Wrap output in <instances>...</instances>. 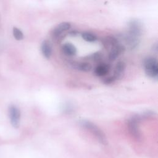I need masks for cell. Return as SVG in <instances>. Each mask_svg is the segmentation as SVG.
<instances>
[{"label":"cell","mask_w":158,"mask_h":158,"mask_svg":"<svg viewBox=\"0 0 158 158\" xmlns=\"http://www.w3.org/2000/svg\"><path fill=\"white\" fill-rule=\"evenodd\" d=\"M144 68L146 74L152 78H157L158 75V63L156 58L148 56L144 60Z\"/></svg>","instance_id":"1"},{"label":"cell","mask_w":158,"mask_h":158,"mask_svg":"<svg viewBox=\"0 0 158 158\" xmlns=\"http://www.w3.org/2000/svg\"><path fill=\"white\" fill-rule=\"evenodd\" d=\"M102 57V55L98 52V53H95V54H93L92 55H91L89 56L90 59H92V60H99Z\"/></svg>","instance_id":"17"},{"label":"cell","mask_w":158,"mask_h":158,"mask_svg":"<svg viewBox=\"0 0 158 158\" xmlns=\"http://www.w3.org/2000/svg\"><path fill=\"white\" fill-rule=\"evenodd\" d=\"M81 125L89 130L90 131H91L93 134L95 135V136L101 141H104L105 138H104V135L102 131L93 123L88 121V120H82L80 122Z\"/></svg>","instance_id":"3"},{"label":"cell","mask_w":158,"mask_h":158,"mask_svg":"<svg viewBox=\"0 0 158 158\" xmlns=\"http://www.w3.org/2000/svg\"><path fill=\"white\" fill-rule=\"evenodd\" d=\"M41 51L44 57L49 59L52 54V46L48 40H44L41 45Z\"/></svg>","instance_id":"9"},{"label":"cell","mask_w":158,"mask_h":158,"mask_svg":"<svg viewBox=\"0 0 158 158\" xmlns=\"http://www.w3.org/2000/svg\"><path fill=\"white\" fill-rule=\"evenodd\" d=\"M110 70V67L106 64L98 65L94 69V75L98 77H103L106 75Z\"/></svg>","instance_id":"11"},{"label":"cell","mask_w":158,"mask_h":158,"mask_svg":"<svg viewBox=\"0 0 158 158\" xmlns=\"http://www.w3.org/2000/svg\"><path fill=\"white\" fill-rule=\"evenodd\" d=\"M82 38L88 42H94L97 40V36L89 32H84L81 34Z\"/></svg>","instance_id":"14"},{"label":"cell","mask_w":158,"mask_h":158,"mask_svg":"<svg viewBox=\"0 0 158 158\" xmlns=\"http://www.w3.org/2000/svg\"><path fill=\"white\" fill-rule=\"evenodd\" d=\"M140 120L139 115H135L128 121V127L131 133L135 136H139V129L138 123Z\"/></svg>","instance_id":"6"},{"label":"cell","mask_w":158,"mask_h":158,"mask_svg":"<svg viewBox=\"0 0 158 158\" xmlns=\"http://www.w3.org/2000/svg\"><path fill=\"white\" fill-rule=\"evenodd\" d=\"M9 113L12 125L15 128H18L20 118V111L19 109L16 106L10 105L9 108Z\"/></svg>","instance_id":"4"},{"label":"cell","mask_w":158,"mask_h":158,"mask_svg":"<svg viewBox=\"0 0 158 158\" xmlns=\"http://www.w3.org/2000/svg\"><path fill=\"white\" fill-rule=\"evenodd\" d=\"M71 65L73 67V68H74L78 70L85 72H89L92 69L91 65L89 63L85 62H72Z\"/></svg>","instance_id":"10"},{"label":"cell","mask_w":158,"mask_h":158,"mask_svg":"<svg viewBox=\"0 0 158 158\" xmlns=\"http://www.w3.org/2000/svg\"><path fill=\"white\" fill-rule=\"evenodd\" d=\"M12 31L13 35L17 40H22L23 38V33L19 28L17 27H14Z\"/></svg>","instance_id":"15"},{"label":"cell","mask_w":158,"mask_h":158,"mask_svg":"<svg viewBox=\"0 0 158 158\" xmlns=\"http://www.w3.org/2000/svg\"><path fill=\"white\" fill-rule=\"evenodd\" d=\"M116 80L115 79V78L112 76H110L109 77H106L103 80V83L104 84L106 85H109V84H111L112 83H114Z\"/></svg>","instance_id":"16"},{"label":"cell","mask_w":158,"mask_h":158,"mask_svg":"<svg viewBox=\"0 0 158 158\" xmlns=\"http://www.w3.org/2000/svg\"><path fill=\"white\" fill-rule=\"evenodd\" d=\"M78 34V31H75H75H70V32L69 33V35H70V36H77Z\"/></svg>","instance_id":"18"},{"label":"cell","mask_w":158,"mask_h":158,"mask_svg":"<svg viewBox=\"0 0 158 158\" xmlns=\"http://www.w3.org/2000/svg\"><path fill=\"white\" fill-rule=\"evenodd\" d=\"M128 30L127 33L132 36L140 38L143 33V25L139 20L133 19L128 22Z\"/></svg>","instance_id":"2"},{"label":"cell","mask_w":158,"mask_h":158,"mask_svg":"<svg viewBox=\"0 0 158 158\" xmlns=\"http://www.w3.org/2000/svg\"><path fill=\"white\" fill-rule=\"evenodd\" d=\"M125 51V47L120 43H117L110 48L109 54V59L110 60H114L118 56Z\"/></svg>","instance_id":"5"},{"label":"cell","mask_w":158,"mask_h":158,"mask_svg":"<svg viewBox=\"0 0 158 158\" xmlns=\"http://www.w3.org/2000/svg\"><path fill=\"white\" fill-rule=\"evenodd\" d=\"M71 27V24L69 22H64L59 23L52 31V36L53 38H57L60 36L63 32L69 30Z\"/></svg>","instance_id":"7"},{"label":"cell","mask_w":158,"mask_h":158,"mask_svg":"<svg viewBox=\"0 0 158 158\" xmlns=\"http://www.w3.org/2000/svg\"><path fill=\"white\" fill-rule=\"evenodd\" d=\"M62 52L67 56H75L77 53V49L74 45L72 43H65L62 46Z\"/></svg>","instance_id":"12"},{"label":"cell","mask_w":158,"mask_h":158,"mask_svg":"<svg viewBox=\"0 0 158 158\" xmlns=\"http://www.w3.org/2000/svg\"><path fill=\"white\" fill-rule=\"evenodd\" d=\"M117 43H118V40L112 36H107L103 40V45H104L106 48H111Z\"/></svg>","instance_id":"13"},{"label":"cell","mask_w":158,"mask_h":158,"mask_svg":"<svg viewBox=\"0 0 158 158\" xmlns=\"http://www.w3.org/2000/svg\"><path fill=\"white\" fill-rule=\"evenodd\" d=\"M126 69V64L123 61H119L117 63L115 69H114V72L113 77L115 78V79L118 80L120 79L125 72Z\"/></svg>","instance_id":"8"}]
</instances>
